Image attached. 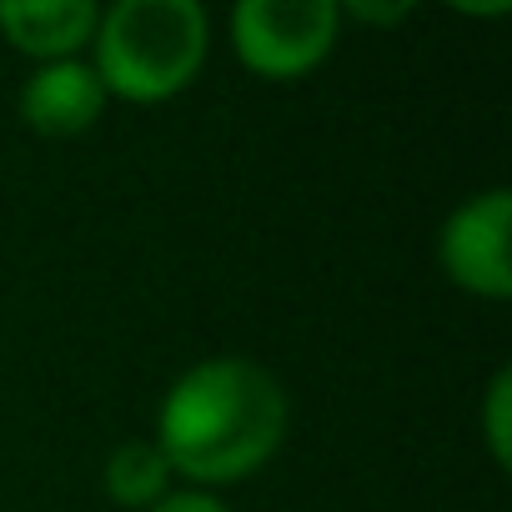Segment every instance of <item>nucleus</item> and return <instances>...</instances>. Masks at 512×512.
I'll list each match as a JSON object with an SVG mask.
<instances>
[{
  "mask_svg": "<svg viewBox=\"0 0 512 512\" xmlns=\"http://www.w3.org/2000/svg\"><path fill=\"white\" fill-rule=\"evenodd\" d=\"M372 21V26H397V21H407L412 16V6L402 0V6H367V0H352V6L342 11V21Z\"/></svg>",
  "mask_w": 512,
  "mask_h": 512,
  "instance_id": "9d476101",
  "label": "nucleus"
},
{
  "mask_svg": "<svg viewBox=\"0 0 512 512\" xmlns=\"http://www.w3.org/2000/svg\"><path fill=\"white\" fill-rule=\"evenodd\" d=\"M292 427L287 387L251 357L191 362L161 397L151 442L166 452L176 482L201 492L262 472Z\"/></svg>",
  "mask_w": 512,
  "mask_h": 512,
  "instance_id": "f257e3e1",
  "label": "nucleus"
},
{
  "mask_svg": "<svg viewBox=\"0 0 512 512\" xmlns=\"http://www.w3.org/2000/svg\"><path fill=\"white\" fill-rule=\"evenodd\" d=\"M211 51V16L196 0H116L91 36V71L106 96L161 106L181 96Z\"/></svg>",
  "mask_w": 512,
  "mask_h": 512,
  "instance_id": "f03ea898",
  "label": "nucleus"
},
{
  "mask_svg": "<svg viewBox=\"0 0 512 512\" xmlns=\"http://www.w3.org/2000/svg\"><path fill=\"white\" fill-rule=\"evenodd\" d=\"M106 497L131 507V512H151L156 502H166L176 492V472L166 462V452L151 437H126L111 457H106Z\"/></svg>",
  "mask_w": 512,
  "mask_h": 512,
  "instance_id": "0eeeda50",
  "label": "nucleus"
},
{
  "mask_svg": "<svg viewBox=\"0 0 512 512\" xmlns=\"http://www.w3.org/2000/svg\"><path fill=\"white\" fill-rule=\"evenodd\" d=\"M101 6L91 0H6L0 6V36L11 51L51 66V61H81L91 51Z\"/></svg>",
  "mask_w": 512,
  "mask_h": 512,
  "instance_id": "423d86ee",
  "label": "nucleus"
},
{
  "mask_svg": "<svg viewBox=\"0 0 512 512\" xmlns=\"http://www.w3.org/2000/svg\"><path fill=\"white\" fill-rule=\"evenodd\" d=\"M342 36L337 0H241L231 11V51L262 81L312 76Z\"/></svg>",
  "mask_w": 512,
  "mask_h": 512,
  "instance_id": "7ed1b4c3",
  "label": "nucleus"
},
{
  "mask_svg": "<svg viewBox=\"0 0 512 512\" xmlns=\"http://www.w3.org/2000/svg\"><path fill=\"white\" fill-rule=\"evenodd\" d=\"M507 231H512V191L487 186L457 201L437 231V262L447 282L467 297L482 302H507L512 297V256H507Z\"/></svg>",
  "mask_w": 512,
  "mask_h": 512,
  "instance_id": "20e7f679",
  "label": "nucleus"
},
{
  "mask_svg": "<svg viewBox=\"0 0 512 512\" xmlns=\"http://www.w3.org/2000/svg\"><path fill=\"white\" fill-rule=\"evenodd\" d=\"M482 437L497 467H512V372L497 367L482 397Z\"/></svg>",
  "mask_w": 512,
  "mask_h": 512,
  "instance_id": "6e6552de",
  "label": "nucleus"
},
{
  "mask_svg": "<svg viewBox=\"0 0 512 512\" xmlns=\"http://www.w3.org/2000/svg\"><path fill=\"white\" fill-rule=\"evenodd\" d=\"M106 86L91 71V61H51L36 66L21 86V121L41 136H86L106 111Z\"/></svg>",
  "mask_w": 512,
  "mask_h": 512,
  "instance_id": "39448f33",
  "label": "nucleus"
},
{
  "mask_svg": "<svg viewBox=\"0 0 512 512\" xmlns=\"http://www.w3.org/2000/svg\"><path fill=\"white\" fill-rule=\"evenodd\" d=\"M151 512H231L216 492H201V487H176L166 502H156Z\"/></svg>",
  "mask_w": 512,
  "mask_h": 512,
  "instance_id": "1a4fd4ad",
  "label": "nucleus"
}]
</instances>
